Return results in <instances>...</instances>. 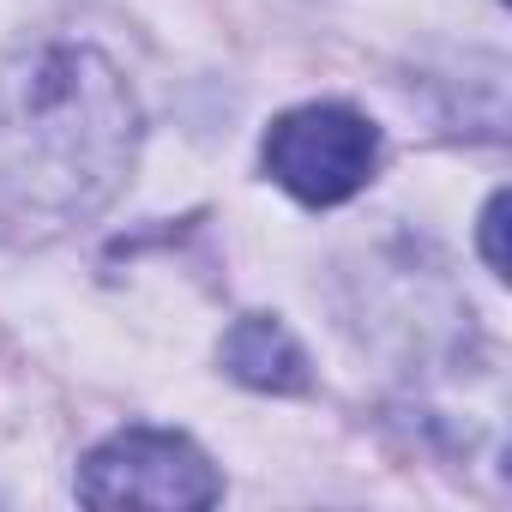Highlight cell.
I'll return each mask as SVG.
<instances>
[{
	"label": "cell",
	"instance_id": "6da1fadb",
	"mask_svg": "<svg viewBox=\"0 0 512 512\" xmlns=\"http://www.w3.org/2000/svg\"><path fill=\"white\" fill-rule=\"evenodd\" d=\"M13 175L31 199L61 211H97L133 163V97L115 67L91 49H49L13 85Z\"/></svg>",
	"mask_w": 512,
	"mask_h": 512
},
{
	"label": "cell",
	"instance_id": "7a4b0ae2",
	"mask_svg": "<svg viewBox=\"0 0 512 512\" xmlns=\"http://www.w3.org/2000/svg\"><path fill=\"white\" fill-rule=\"evenodd\" d=\"M223 494L211 458L169 428H127L115 440H103L85 470H79V500L85 506H163V512H187V506H211Z\"/></svg>",
	"mask_w": 512,
	"mask_h": 512
},
{
	"label": "cell",
	"instance_id": "3957f363",
	"mask_svg": "<svg viewBox=\"0 0 512 512\" xmlns=\"http://www.w3.org/2000/svg\"><path fill=\"white\" fill-rule=\"evenodd\" d=\"M380 163V133L344 103H302L272 121L266 169L308 205H338L368 187Z\"/></svg>",
	"mask_w": 512,
	"mask_h": 512
},
{
	"label": "cell",
	"instance_id": "277c9868",
	"mask_svg": "<svg viewBox=\"0 0 512 512\" xmlns=\"http://www.w3.org/2000/svg\"><path fill=\"white\" fill-rule=\"evenodd\" d=\"M223 368L241 386H260V392H302L308 386V356L272 314H247V320L229 326Z\"/></svg>",
	"mask_w": 512,
	"mask_h": 512
},
{
	"label": "cell",
	"instance_id": "5b68a950",
	"mask_svg": "<svg viewBox=\"0 0 512 512\" xmlns=\"http://www.w3.org/2000/svg\"><path fill=\"white\" fill-rule=\"evenodd\" d=\"M500 223H506V193H494V199H488V211H482V253H488V272H494V278L506 272V247H500Z\"/></svg>",
	"mask_w": 512,
	"mask_h": 512
}]
</instances>
